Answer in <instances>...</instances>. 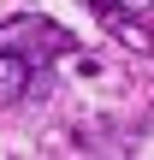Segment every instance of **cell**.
<instances>
[{
	"label": "cell",
	"instance_id": "6da1fadb",
	"mask_svg": "<svg viewBox=\"0 0 154 160\" xmlns=\"http://www.w3.org/2000/svg\"><path fill=\"white\" fill-rule=\"evenodd\" d=\"M0 53H18L24 65H47V59H59V53H77V42H71V30H59L53 18L18 12V18L0 24Z\"/></svg>",
	"mask_w": 154,
	"mask_h": 160
},
{
	"label": "cell",
	"instance_id": "7a4b0ae2",
	"mask_svg": "<svg viewBox=\"0 0 154 160\" xmlns=\"http://www.w3.org/2000/svg\"><path fill=\"white\" fill-rule=\"evenodd\" d=\"M95 12H101L131 48H148L154 53V0H95Z\"/></svg>",
	"mask_w": 154,
	"mask_h": 160
},
{
	"label": "cell",
	"instance_id": "3957f363",
	"mask_svg": "<svg viewBox=\"0 0 154 160\" xmlns=\"http://www.w3.org/2000/svg\"><path fill=\"white\" fill-rule=\"evenodd\" d=\"M30 71H36V65H24L18 53H0V101H18V95L30 89Z\"/></svg>",
	"mask_w": 154,
	"mask_h": 160
}]
</instances>
